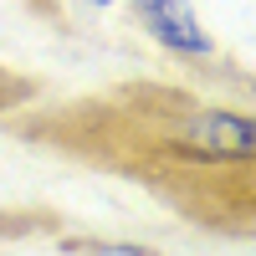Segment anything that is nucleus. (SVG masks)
I'll list each match as a JSON object with an SVG mask.
<instances>
[{
	"label": "nucleus",
	"mask_w": 256,
	"mask_h": 256,
	"mask_svg": "<svg viewBox=\"0 0 256 256\" xmlns=\"http://www.w3.org/2000/svg\"><path fill=\"white\" fill-rule=\"evenodd\" d=\"M134 10H138L144 31L154 36L159 46L180 52V56H210L216 52V41L200 26V16H195L190 0H134Z\"/></svg>",
	"instance_id": "f257e3e1"
},
{
	"label": "nucleus",
	"mask_w": 256,
	"mask_h": 256,
	"mask_svg": "<svg viewBox=\"0 0 256 256\" xmlns=\"http://www.w3.org/2000/svg\"><path fill=\"white\" fill-rule=\"evenodd\" d=\"M88 6H113V0H88Z\"/></svg>",
	"instance_id": "20e7f679"
},
{
	"label": "nucleus",
	"mask_w": 256,
	"mask_h": 256,
	"mask_svg": "<svg viewBox=\"0 0 256 256\" xmlns=\"http://www.w3.org/2000/svg\"><path fill=\"white\" fill-rule=\"evenodd\" d=\"M184 138L195 144L200 154H230V159H246L251 144H256L251 118H241V113H220V108L195 113V118H190V128H184Z\"/></svg>",
	"instance_id": "f03ea898"
},
{
	"label": "nucleus",
	"mask_w": 256,
	"mask_h": 256,
	"mask_svg": "<svg viewBox=\"0 0 256 256\" xmlns=\"http://www.w3.org/2000/svg\"><path fill=\"white\" fill-rule=\"evenodd\" d=\"M88 256H154L144 246H88Z\"/></svg>",
	"instance_id": "7ed1b4c3"
}]
</instances>
